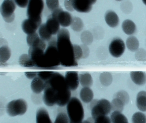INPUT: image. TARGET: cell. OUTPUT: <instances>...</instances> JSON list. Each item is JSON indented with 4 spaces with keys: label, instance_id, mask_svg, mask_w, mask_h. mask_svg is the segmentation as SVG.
<instances>
[{
    "label": "cell",
    "instance_id": "45",
    "mask_svg": "<svg viewBox=\"0 0 146 123\" xmlns=\"http://www.w3.org/2000/svg\"><path fill=\"white\" fill-rule=\"evenodd\" d=\"M14 1L16 4L20 7L25 8L28 7L29 1H28V0H24V1L16 0V1Z\"/></svg>",
    "mask_w": 146,
    "mask_h": 123
},
{
    "label": "cell",
    "instance_id": "48",
    "mask_svg": "<svg viewBox=\"0 0 146 123\" xmlns=\"http://www.w3.org/2000/svg\"><path fill=\"white\" fill-rule=\"evenodd\" d=\"M82 123H94V120L92 118H89L86 120H83Z\"/></svg>",
    "mask_w": 146,
    "mask_h": 123
},
{
    "label": "cell",
    "instance_id": "7",
    "mask_svg": "<svg viewBox=\"0 0 146 123\" xmlns=\"http://www.w3.org/2000/svg\"><path fill=\"white\" fill-rule=\"evenodd\" d=\"M28 109V104L23 99L13 100L9 102L6 107L7 114L12 117L23 115Z\"/></svg>",
    "mask_w": 146,
    "mask_h": 123
},
{
    "label": "cell",
    "instance_id": "12",
    "mask_svg": "<svg viewBox=\"0 0 146 123\" xmlns=\"http://www.w3.org/2000/svg\"><path fill=\"white\" fill-rule=\"evenodd\" d=\"M96 0H72L74 10L82 13H88L91 11Z\"/></svg>",
    "mask_w": 146,
    "mask_h": 123
},
{
    "label": "cell",
    "instance_id": "28",
    "mask_svg": "<svg viewBox=\"0 0 146 123\" xmlns=\"http://www.w3.org/2000/svg\"><path fill=\"white\" fill-rule=\"evenodd\" d=\"M126 45L129 50L134 52L138 49L139 46V41L136 37L130 36L126 40Z\"/></svg>",
    "mask_w": 146,
    "mask_h": 123
},
{
    "label": "cell",
    "instance_id": "1",
    "mask_svg": "<svg viewBox=\"0 0 146 123\" xmlns=\"http://www.w3.org/2000/svg\"><path fill=\"white\" fill-rule=\"evenodd\" d=\"M57 47L62 65L77 66L74 56L73 45L71 42L70 32L67 29L62 28L57 34Z\"/></svg>",
    "mask_w": 146,
    "mask_h": 123
},
{
    "label": "cell",
    "instance_id": "34",
    "mask_svg": "<svg viewBox=\"0 0 146 123\" xmlns=\"http://www.w3.org/2000/svg\"><path fill=\"white\" fill-rule=\"evenodd\" d=\"M113 98H117L121 101L125 105H127L129 101V96L127 91L120 90L115 93Z\"/></svg>",
    "mask_w": 146,
    "mask_h": 123
},
{
    "label": "cell",
    "instance_id": "21",
    "mask_svg": "<svg viewBox=\"0 0 146 123\" xmlns=\"http://www.w3.org/2000/svg\"><path fill=\"white\" fill-rule=\"evenodd\" d=\"M36 123H52L48 112L46 108H41L36 113Z\"/></svg>",
    "mask_w": 146,
    "mask_h": 123
},
{
    "label": "cell",
    "instance_id": "49",
    "mask_svg": "<svg viewBox=\"0 0 146 123\" xmlns=\"http://www.w3.org/2000/svg\"><path fill=\"white\" fill-rule=\"evenodd\" d=\"M143 3H144V4H145V5H146V1H144V0H143Z\"/></svg>",
    "mask_w": 146,
    "mask_h": 123
},
{
    "label": "cell",
    "instance_id": "33",
    "mask_svg": "<svg viewBox=\"0 0 146 123\" xmlns=\"http://www.w3.org/2000/svg\"><path fill=\"white\" fill-rule=\"evenodd\" d=\"M111 108L112 112L118 111L122 112L124 109V104L119 99L113 98L111 102Z\"/></svg>",
    "mask_w": 146,
    "mask_h": 123
},
{
    "label": "cell",
    "instance_id": "13",
    "mask_svg": "<svg viewBox=\"0 0 146 123\" xmlns=\"http://www.w3.org/2000/svg\"><path fill=\"white\" fill-rule=\"evenodd\" d=\"M45 50L40 47H30L29 54L36 66L40 67Z\"/></svg>",
    "mask_w": 146,
    "mask_h": 123
},
{
    "label": "cell",
    "instance_id": "11",
    "mask_svg": "<svg viewBox=\"0 0 146 123\" xmlns=\"http://www.w3.org/2000/svg\"><path fill=\"white\" fill-rule=\"evenodd\" d=\"M43 101L44 103L48 106H52L57 104L58 95L55 91L48 84L46 83L44 89Z\"/></svg>",
    "mask_w": 146,
    "mask_h": 123
},
{
    "label": "cell",
    "instance_id": "10",
    "mask_svg": "<svg viewBox=\"0 0 146 123\" xmlns=\"http://www.w3.org/2000/svg\"><path fill=\"white\" fill-rule=\"evenodd\" d=\"M125 50L124 42L120 38H115L109 44V51L111 55L115 58L120 57Z\"/></svg>",
    "mask_w": 146,
    "mask_h": 123
},
{
    "label": "cell",
    "instance_id": "35",
    "mask_svg": "<svg viewBox=\"0 0 146 123\" xmlns=\"http://www.w3.org/2000/svg\"><path fill=\"white\" fill-rule=\"evenodd\" d=\"M81 39L84 44L90 45L93 42L94 36L93 34L89 31H84L81 35Z\"/></svg>",
    "mask_w": 146,
    "mask_h": 123
},
{
    "label": "cell",
    "instance_id": "8",
    "mask_svg": "<svg viewBox=\"0 0 146 123\" xmlns=\"http://www.w3.org/2000/svg\"><path fill=\"white\" fill-rule=\"evenodd\" d=\"M16 4L14 1L5 0L1 4L0 12L5 22L11 23L15 19V12Z\"/></svg>",
    "mask_w": 146,
    "mask_h": 123
},
{
    "label": "cell",
    "instance_id": "46",
    "mask_svg": "<svg viewBox=\"0 0 146 123\" xmlns=\"http://www.w3.org/2000/svg\"><path fill=\"white\" fill-rule=\"evenodd\" d=\"M25 74L29 79H33L38 76V72H26L25 73Z\"/></svg>",
    "mask_w": 146,
    "mask_h": 123
},
{
    "label": "cell",
    "instance_id": "14",
    "mask_svg": "<svg viewBox=\"0 0 146 123\" xmlns=\"http://www.w3.org/2000/svg\"><path fill=\"white\" fill-rule=\"evenodd\" d=\"M41 25L36 21L28 18L24 20L22 22V29L25 33L28 35H30L36 32V30Z\"/></svg>",
    "mask_w": 146,
    "mask_h": 123
},
{
    "label": "cell",
    "instance_id": "6",
    "mask_svg": "<svg viewBox=\"0 0 146 123\" xmlns=\"http://www.w3.org/2000/svg\"><path fill=\"white\" fill-rule=\"evenodd\" d=\"M44 7V1L42 0L29 1L27 10L28 18L41 24L42 13Z\"/></svg>",
    "mask_w": 146,
    "mask_h": 123
},
{
    "label": "cell",
    "instance_id": "17",
    "mask_svg": "<svg viewBox=\"0 0 146 123\" xmlns=\"http://www.w3.org/2000/svg\"><path fill=\"white\" fill-rule=\"evenodd\" d=\"M46 24L48 29L52 35L58 34L60 30V24L51 15L48 17Z\"/></svg>",
    "mask_w": 146,
    "mask_h": 123
},
{
    "label": "cell",
    "instance_id": "47",
    "mask_svg": "<svg viewBox=\"0 0 146 123\" xmlns=\"http://www.w3.org/2000/svg\"><path fill=\"white\" fill-rule=\"evenodd\" d=\"M81 47H82L83 53V56L82 58H87L88 56L90 53V50L88 48L87 45L84 44L81 45Z\"/></svg>",
    "mask_w": 146,
    "mask_h": 123
},
{
    "label": "cell",
    "instance_id": "30",
    "mask_svg": "<svg viewBox=\"0 0 146 123\" xmlns=\"http://www.w3.org/2000/svg\"><path fill=\"white\" fill-rule=\"evenodd\" d=\"M11 56V50L9 47L4 45L0 48V62L5 63Z\"/></svg>",
    "mask_w": 146,
    "mask_h": 123
},
{
    "label": "cell",
    "instance_id": "40",
    "mask_svg": "<svg viewBox=\"0 0 146 123\" xmlns=\"http://www.w3.org/2000/svg\"><path fill=\"white\" fill-rule=\"evenodd\" d=\"M135 59L138 61H146V51L143 48L138 49L135 54Z\"/></svg>",
    "mask_w": 146,
    "mask_h": 123
},
{
    "label": "cell",
    "instance_id": "32",
    "mask_svg": "<svg viewBox=\"0 0 146 123\" xmlns=\"http://www.w3.org/2000/svg\"><path fill=\"white\" fill-rule=\"evenodd\" d=\"M70 26L72 29L74 31L80 32L83 29L84 25L82 20L80 18L75 17L72 18Z\"/></svg>",
    "mask_w": 146,
    "mask_h": 123
},
{
    "label": "cell",
    "instance_id": "4",
    "mask_svg": "<svg viewBox=\"0 0 146 123\" xmlns=\"http://www.w3.org/2000/svg\"><path fill=\"white\" fill-rule=\"evenodd\" d=\"M67 114L70 123H82L84 116V109L81 101L76 97H72L66 106Z\"/></svg>",
    "mask_w": 146,
    "mask_h": 123
},
{
    "label": "cell",
    "instance_id": "20",
    "mask_svg": "<svg viewBox=\"0 0 146 123\" xmlns=\"http://www.w3.org/2000/svg\"><path fill=\"white\" fill-rule=\"evenodd\" d=\"M46 86V82L37 77L32 80L31 85L32 91L36 94H40L44 91Z\"/></svg>",
    "mask_w": 146,
    "mask_h": 123
},
{
    "label": "cell",
    "instance_id": "3",
    "mask_svg": "<svg viewBox=\"0 0 146 123\" xmlns=\"http://www.w3.org/2000/svg\"><path fill=\"white\" fill-rule=\"evenodd\" d=\"M60 65L61 64L57 49V39L53 37L48 42V46L44 53L40 67H55Z\"/></svg>",
    "mask_w": 146,
    "mask_h": 123
},
{
    "label": "cell",
    "instance_id": "24",
    "mask_svg": "<svg viewBox=\"0 0 146 123\" xmlns=\"http://www.w3.org/2000/svg\"><path fill=\"white\" fill-rule=\"evenodd\" d=\"M122 28L123 31L128 35H131L135 32L136 26L135 24L132 20L126 19L122 23Z\"/></svg>",
    "mask_w": 146,
    "mask_h": 123
},
{
    "label": "cell",
    "instance_id": "23",
    "mask_svg": "<svg viewBox=\"0 0 146 123\" xmlns=\"http://www.w3.org/2000/svg\"><path fill=\"white\" fill-rule=\"evenodd\" d=\"M94 96V92L89 87H83L80 91V98L85 103H89L92 101Z\"/></svg>",
    "mask_w": 146,
    "mask_h": 123
},
{
    "label": "cell",
    "instance_id": "42",
    "mask_svg": "<svg viewBox=\"0 0 146 123\" xmlns=\"http://www.w3.org/2000/svg\"><path fill=\"white\" fill-rule=\"evenodd\" d=\"M54 73V72L48 71H39L38 72L37 77H39L40 78L45 81V82H46L50 79Z\"/></svg>",
    "mask_w": 146,
    "mask_h": 123
},
{
    "label": "cell",
    "instance_id": "22",
    "mask_svg": "<svg viewBox=\"0 0 146 123\" xmlns=\"http://www.w3.org/2000/svg\"><path fill=\"white\" fill-rule=\"evenodd\" d=\"M136 106L140 111L146 112V91H141L136 97Z\"/></svg>",
    "mask_w": 146,
    "mask_h": 123
},
{
    "label": "cell",
    "instance_id": "41",
    "mask_svg": "<svg viewBox=\"0 0 146 123\" xmlns=\"http://www.w3.org/2000/svg\"><path fill=\"white\" fill-rule=\"evenodd\" d=\"M73 49H74V56L76 61L80 60L82 58H83V53L82 49L81 46L74 44L73 45Z\"/></svg>",
    "mask_w": 146,
    "mask_h": 123
},
{
    "label": "cell",
    "instance_id": "27",
    "mask_svg": "<svg viewBox=\"0 0 146 123\" xmlns=\"http://www.w3.org/2000/svg\"><path fill=\"white\" fill-rule=\"evenodd\" d=\"M111 123H129L127 118L122 112L114 111L111 114Z\"/></svg>",
    "mask_w": 146,
    "mask_h": 123
},
{
    "label": "cell",
    "instance_id": "44",
    "mask_svg": "<svg viewBox=\"0 0 146 123\" xmlns=\"http://www.w3.org/2000/svg\"><path fill=\"white\" fill-rule=\"evenodd\" d=\"M65 7L66 10L70 12H72L74 11V8L72 5V1H70V0H66L64 2Z\"/></svg>",
    "mask_w": 146,
    "mask_h": 123
},
{
    "label": "cell",
    "instance_id": "5",
    "mask_svg": "<svg viewBox=\"0 0 146 123\" xmlns=\"http://www.w3.org/2000/svg\"><path fill=\"white\" fill-rule=\"evenodd\" d=\"M90 102L91 115L94 120L100 116L108 115L111 111V102L106 99H95Z\"/></svg>",
    "mask_w": 146,
    "mask_h": 123
},
{
    "label": "cell",
    "instance_id": "37",
    "mask_svg": "<svg viewBox=\"0 0 146 123\" xmlns=\"http://www.w3.org/2000/svg\"><path fill=\"white\" fill-rule=\"evenodd\" d=\"M54 123H70V119L67 114L63 112L58 114Z\"/></svg>",
    "mask_w": 146,
    "mask_h": 123
},
{
    "label": "cell",
    "instance_id": "19",
    "mask_svg": "<svg viewBox=\"0 0 146 123\" xmlns=\"http://www.w3.org/2000/svg\"><path fill=\"white\" fill-rule=\"evenodd\" d=\"M133 83L138 85H144L146 83V73L141 71H131L130 73Z\"/></svg>",
    "mask_w": 146,
    "mask_h": 123
},
{
    "label": "cell",
    "instance_id": "16",
    "mask_svg": "<svg viewBox=\"0 0 146 123\" xmlns=\"http://www.w3.org/2000/svg\"><path fill=\"white\" fill-rule=\"evenodd\" d=\"M26 41L30 47H40L46 50V43L40 38L36 32L28 35Z\"/></svg>",
    "mask_w": 146,
    "mask_h": 123
},
{
    "label": "cell",
    "instance_id": "38",
    "mask_svg": "<svg viewBox=\"0 0 146 123\" xmlns=\"http://www.w3.org/2000/svg\"><path fill=\"white\" fill-rule=\"evenodd\" d=\"M120 8L122 11L125 14H129L132 11V4L129 1H125L121 3Z\"/></svg>",
    "mask_w": 146,
    "mask_h": 123
},
{
    "label": "cell",
    "instance_id": "26",
    "mask_svg": "<svg viewBox=\"0 0 146 123\" xmlns=\"http://www.w3.org/2000/svg\"><path fill=\"white\" fill-rule=\"evenodd\" d=\"M38 33L40 38L44 42H49L52 38V35L48 29L46 23L41 25Z\"/></svg>",
    "mask_w": 146,
    "mask_h": 123
},
{
    "label": "cell",
    "instance_id": "31",
    "mask_svg": "<svg viewBox=\"0 0 146 123\" xmlns=\"http://www.w3.org/2000/svg\"><path fill=\"white\" fill-rule=\"evenodd\" d=\"M100 80L101 83L104 86H109L112 83V75L108 72L102 73L100 75Z\"/></svg>",
    "mask_w": 146,
    "mask_h": 123
},
{
    "label": "cell",
    "instance_id": "9",
    "mask_svg": "<svg viewBox=\"0 0 146 123\" xmlns=\"http://www.w3.org/2000/svg\"><path fill=\"white\" fill-rule=\"evenodd\" d=\"M51 15L57 20L60 25L64 27L71 25L72 18L69 12L64 11L60 7L52 13Z\"/></svg>",
    "mask_w": 146,
    "mask_h": 123
},
{
    "label": "cell",
    "instance_id": "29",
    "mask_svg": "<svg viewBox=\"0 0 146 123\" xmlns=\"http://www.w3.org/2000/svg\"><path fill=\"white\" fill-rule=\"evenodd\" d=\"M19 65L25 67H32L36 66L29 54H23L19 57Z\"/></svg>",
    "mask_w": 146,
    "mask_h": 123
},
{
    "label": "cell",
    "instance_id": "39",
    "mask_svg": "<svg viewBox=\"0 0 146 123\" xmlns=\"http://www.w3.org/2000/svg\"><path fill=\"white\" fill-rule=\"evenodd\" d=\"M46 4L48 8L52 11V13L60 7L59 2L57 0H47Z\"/></svg>",
    "mask_w": 146,
    "mask_h": 123
},
{
    "label": "cell",
    "instance_id": "43",
    "mask_svg": "<svg viewBox=\"0 0 146 123\" xmlns=\"http://www.w3.org/2000/svg\"><path fill=\"white\" fill-rule=\"evenodd\" d=\"M94 123H111V118L108 115H103L95 119Z\"/></svg>",
    "mask_w": 146,
    "mask_h": 123
},
{
    "label": "cell",
    "instance_id": "18",
    "mask_svg": "<svg viewBox=\"0 0 146 123\" xmlns=\"http://www.w3.org/2000/svg\"><path fill=\"white\" fill-rule=\"evenodd\" d=\"M105 20L108 25L112 28L116 27L119 24V18L114 11L109 10L106 13Z\"/></svg>",
    "mask_w": 146,
    "mask_h": 123
},
{
    "label": "cell",
    "instance_id": "25",
    "mask_svg": "<svg viewBox=\"0 0 146 123\" xmlns=\"http://www.w3.org/2000/svg\"><path fill=\"white\" fill-rule=\"evenodd\" d=\"M79 82L83 87H91L93 84V80L91 74L89 73H84L79 75Z\"/></svg>",
    "mask_w": 146,
    "mask_h": 123
},
{
    "label": "cell",
    "instance_id": "15",
    "mask_svg": "<svg viewBox=\"0 0 146 123\" xmlns=\"http://www.w3.org/2000/svg\"><path fill=\"white\" fill-rule=\"evenodd\" d=\"M66 81L71 91H75L79 85V78L78 73L76 71H68L66 73Z\"/></svg>",
    "mask_w": 146,
    "mask_h": 123
},
{
    "label": "cell",
    "instance_id": "36",
    "mask_svg": "<svg viewBox=\"0 0 146 123\" xmlns=\"http://www.w3.org/2000/svg\"><path fill=\"white\" fill-rule=\"evenodd\" d=\"M132 123H146V115L142 112L134 113L131 118Z\"/></svg>",
    "mask_w": 146,
    "mask_h": 123
},
{
    "label": "cell",
    "instance_id": "2",
    "mask_svg": "<svg viewBox=\"0 0 146 123\" xmlns=\"http://www.w3.org/2000/svg\"><path fill=\"white\" fill-rule=\"evenodd\" d=\"M46 83L57 93L58 100L56 104L60 106L67 105L71 98V91L66 83L65 77L59 73L54 72Z\"/></svg>",
    "mask_w": 146,
    "mask_h": 123
}]
</instances>
